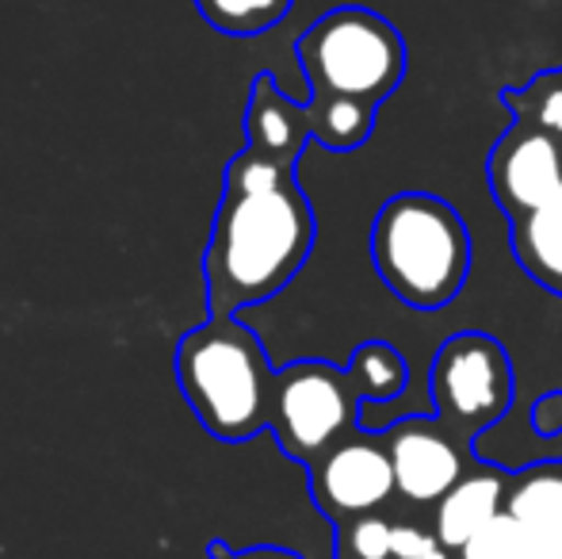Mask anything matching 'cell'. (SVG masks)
<instances>
[{
    "instance_id": "277c9868",
    "label": "cell",
    "mask_w": 562,
    "mask_h": 559,
    "mask_svg": "<svg viewBox=\"0 0 562 559\" xmlns=\"http://www.w3.org/2000/svg\"><path fill=\"white\" fill-rule=\"evenodd\" d=\"M299 62L314 97L379 104L406 74V46L386 20L363 8H337L299 38Z\"/></svg>"
},
{
    "instance_id": "ac0fdd59",
    "label": "cell",
    "mask_w": 562,
    "mask_h": 559,
    "mask_svg": "<svg viewBox=\"0 0 562 559\" xmlns=\"http://www.w3.org/2000/svg\"><path fill=\"white\" fill-rule=\"evenodd\" d=\"M520 533H525V525H520L509 510H502L486 529L474 533V537L459 548V559H517Z\"/></svg>"
},
{
    "instance_id": "5bb4252c",
    "label": "cell",
    "mask_w": 562,
    "mask_h": 559,
    "mask_svg": "<svg viewBox=\"0 0 562 559\" xmlns=\"http://www.w3.org/2000/svg\"><path fill=\"white\" fill-rule=\"evenodd\" d=\"M348 376L356 380L363 399H394L409 380V365L386 342H368L352 353Z\"/></svg>"
},
{
    "instance_id": "52a82bcc",
    "label": "cell",
    "mask_w": 562,
    "mask_h": 559,
    "mask_svg": "<svg viewBox=\"0 0 562 559\" xmlns=\"http://www.w3.org/2000/svg\"><path fill=\"white\" fill-rule=\"evenodd\" d=\"M311 491L314 502L337 522H352L379 510L394 483V463L383 445L368 437H345L311 460Z\"/></svg>"
},
{
    "instance_id": "ba28073f",
    "label": "cell",
    "mask_w": 562,
    "mask_h": 559,
    "mask_svg": "<svg viewBox=\"0 0 562 559\" xmlns=\"http://www.w3.org/2000/svg\"><path fill=\"white\" fill-rule=\"evenodd\" d=\"M494 195L509 211H536L562 203V146L540 127L509 131L490 161Z\"/></svg>"
},
{
    "instance_id": "5b68a950",
    "label": "cell",
    "mask_w": 562,
    "mask_h": 559,
    "mask_svg": "<svg viewBox=\"0 0 562 559\" xmlns=\"http://www.w3.org/2000/svg\"><path fill=\"white\" fill-rule=\"evenodd\" d=\"M356 399L363 395L348 372H337V368L318 365V360L291 365L276 372L268 429L276 433L288 456L314 460L329 445H337L340 433L348 429Z\"/></svg>"
},
{
    "instance_id": "8992f818",
    "label": "cell",
    "mask_w": 562,
    "mask_h": 559,
    "mask_svg": "<svg viewBox=\"0 0 562 559\" xmlns=\"http://www.w3.org/2000/svg\"><path fill=\"white\" fill-rule=\"evenodd\" d=\"M513 395V376L505 349L482 334H459L437 353L432 399L440 414L459 429H479L505 414Z\"/></svg>"
},
{
    "instance_id": "ffe728a7",
    "label": "cell",
    "mask_w": 562,
    "mask_h": 559,
    "mask_svg": "<svg viewBox=\"0 0 562 559\" xmlns=\"http://www.w3.org/2000/svg\"><path fill=\"white\" fill-rule=\"evenodd\" d=\"M517 559H562V525H525Z\"/></svg>"
},
{
    "instance_id": "44dd1931",
    "label": "cell",
    "mask_w": 562,
    "mask_h": 559,
    "mask_svg": "<svg viewBox=\"0 0 562 559\" xmlns=\"http://www.w3.org/2000/svg\"><path fill=\"white\" fill-rule=\"evenodd\" d=\"M394 559H448V548L432 533L402 525V529H394Z\"/></svg>"
},
{
    "instance_id": "7a4b0ae2",
    "label": "cell",
    "mask_w": 562,
    "mask_h": 559,
    "mask_svg": "<svg viewBox=\"0 0 562 559\" xmlns=\"http://www.w3.org/2000/svg\"><path fill=\"white\" fill-rule=\"evenodd\" d=\"M177 383L200 425L218 440H249L272 418L276 372L257 334L234 314H211L180 337Z\"/></svg>"
},
{
    "instance_id": "4fadbf2b",
    "label": "cell",
    "mask_w": 562,
    "mask_h": 559,
    "mask_svg": "<svg viewBox=\"0 0 562 559\" xmlns=\"http://www.w3.org/2000/svg\"><path fill=\"white\" fill-rule=\"evenodd\" d=\"M306 112H311V135L329 149H356L375 123V104L348 97H314Z\"/></svg>"
},
{
    "instance_id": "30bf717a",
    "label": "cell",
    "mask_w": 562,
    "mask_h": 559,
    "mask_svg": "<svg viewBox=\"0 0 562 559\" xmlns=\"http://www.w3.org/2000/svg\"><path fill=\"white\" fill-rule=\"evenodd\" d=\"M245 127H249V149L276 157L283 165H295V157L303 154L306 138H311V112L283 97L272 77H257L249 92Z\"/></svg>"
},
{
    "instance_id": "6da1fadb",
    "label": "cell",
    "mask_w": 562,
    "mask_h": 559,
    "mask_svg": "<svg viewBox=\"0 0 562 559\" xmlns=\"http://www.w3.org/2000/svg\"><path fill=\"white\" fill-rule=\"evenodd\" d=\"M311 246L314 215L291 165L241 149L226 169V192L203 257L211 314L223 318L283 291L306 265Z\"/></svg>"
},
{
    "instance_id": "7c38bea8",
    "label": "cell",
    "mask_w": 562,
    "mask_h": 559,
    "mask_svg": "<svg viewBox=\"0 0 562 559\" xmlns=\"http://www.w3.org/2000/svg\"><path fill=\"white\" fill-rule=\"evenodd\" d=\"M517 257L543 288L562 291V203L520 211L513 226Z\"/></svg>"
},
{
    "instance_id": "3957f363",
    "label": "cell",
    "mask_w": 562,
    "mask_h": 559,
    "mask_svg": "<svg viewBox=\"0 0 562 559\" xmlns=\"http://www.w3.org/2000/svg\"><path fill=\"white\" fill-rule=\"evenodd\" d=\"M371 257L386 288L417 311L459 295L471 269V238L445 200L425 192L394 195L375 219Z\"/></svg>"
},
{
    "instance_id": "9c48e42d",
    "label": "cell",
    "mask_w": 562,
    "mask_h": 559,
    "mask_svg": "<svg viewBox=\"0 0 562 559\" xmlns=\"http://www.w3.org/2000/svg\"><path fill=\"white\" fill-rule=\"evenodd\" d=\"M394 483L409 502H440L463 479V452L440 422L414 418L391 433Z\"/></svg>"
},
{
    "instance_id": "2e32d148",
    "label": "cell",
    "mask_w": 562,
    "mask_h": 559,
    "mask_svg": "<svg viewBox=\"0 0 562 559\" xmlns=\"http://www.w3.org/2000/svg\"><path fill=\"white\" fill-rule=\"evenodd\" d=\"M520 525H562V476L559 471H536L528 476L505 502Z\"/></svg>"
},
{
    "instance_id": "d6986e66",
    "label": "cell",
    "mask_w": 562,
    "mask_h": 559,
    "mask_svg": "<svg viewBox=\"0 0 562 559\" xmlns=\"http://www.w3.org/2000/svg\"><path fill=\"white\" fill-rule=\"evenodd\" d=\"M532 115H536V127L548 131V135H555L562 142V74H548L536 81L532 89Z\"/></svg>"
},
{
    "instance_id": "9a60e30c",
    "label": "cell",
    "mask_w": 562,
    "mask_h": 559,
    "mask_svg": "<svg viewBox=\"0 0 562 559\" xmlns=\"http://www.w3.org/2000/svg\"><path fill=\"white\" fill-rule=\"evenodd\" d=\"M200 15L223 35H260L288 15L291 0H195Z\"/></svg>"
},
{
    "instance_id": "7402d4cb",
    "label": "cell",
    "mask_w": 562,
    "mask_h": 559,
    "mask_svg": "<svg viewBox=\"0 0 562 559\" xmlns=\"http://www.w3.org/2000/svg\"><path fill=\"white\" fill-rule=\"evenodd\" d=\"M211 556L215 559H299L295 552H288V548H245V552H234L223 540L211 545Z\"/></svg>"
},
{
    "instance_id": "8fae6325",
    "label": "cell",
    "mask_w": 562,
    "mask_h": 559,
    "mask_svg": "<svg viewBox=\"0 0 562 559\" xmlns=\"http://www.w3.org/2000/svg\"><path fill=\"white\" fill-rule=\"evenodd\" d=\"M502 499H505L502 479L490 476V471L459 479L437 506V540L459 552L474 533H482L502 514Z\"/></svg>"
},
{
    "instance_id": "e0dca14e",
    "label": "cell",
    "mask_w": 562,
    "mask_h": 559,
    "mask_svg": "<svg viewBox=\"0 0 562 559\" xmlns=\"http://www.w3.org/2000/svg\"><path fill=\"white\" fill-rule=\"evenodd\" d=\"M340 556L348 559H391L394 556V525L375 514L345 522L340 529Z\"/></svg>"
}]
</instances>
